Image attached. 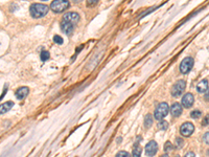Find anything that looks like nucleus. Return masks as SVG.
Wrapping results in <instances>:
<instances>
[{
  "mask_svg": "<svg viewBox=\"0 0 209 157\" xmlns=\"http://www.w3.org/2000/svg\"><path fill=\"white\" fill-rule=\"evenodd\" d=\"M73 27H74L73 24L69 23V22L65 21V20H63L61 22V29H62V31L66 34V35H70L73 31Z\"/></svg>",
  "mask_w": 209,
  "mask_h": 157,
  "instance_id": "9b49d317",
  "label": "nucleus"
},
{
  "mask_svg": "<svg viewBox=\"0 0 209 157\" xmlns=\"http://www.w3.org/2000/svg\"><path fill=\"white\" fill-rule=\"evenodd\" d=\"M42 1H46V0H42Z\"/></svg>",
  "mask_w": 209,
  "mask_h": 157,
  "instance_id": "2f4dec72",
  "label": "nucleus"
},
{
  "mask_svg": "<svg viewBox=\"0 0 209 157\" xmlns=\"http://www.w3.org/2000/svg\"><path fill=\"white\" fill-rule=\"evenodd\" d=\"M29 93V88L28 87H20L19 89L16 91V97L18 100H23L27 96V94Z\"/></svg>",
  "mask_w": 209,
  "mask_h": 157,
  "instance_id": "f8f14e48",
  "label": "nucleus"
},
{
  "mask_svg": "<svg viewBox=\"0 0 209 157\" xmlns=\"http://www.w3.org/2000/svg\"><path fill=\"white\" fill-rule=\"evenodd\" d=\"M169 111V107L166 103H161L157 107L155 111V118L157 120H162L167 115Z\"/></svg>",
  "mask_w": 209,
  "mask_h": 157,
  "instance_id": "20e7f679",
  "label": "nucleus"
},
{
  "mask_svg": "<svg viewBox=\"0 0 209 157\" xmlns=\"http://www.w3.org/2000/svg\"><path fill=\"white\" fill-rule=\"evenodd\" d=\"M152 125H153V116L151 114H147L144 119V126L146 129H149L152 127Z\"/></svg>",
  "mask_w": 209,
  "mask_h": 157,
  "instance_id": "dca6fc26",
  "label": "nucleus"
},
{
  "mask_svg": "<svg viewBox=\"0 0 209 157\" xmlns=\"http://www.w3.org/2000/svg\"><path fill=\"white\" fill-rule=\"evenodd\" d=\"M204 99H205L206 101L209 102V87H208V89L205 91V95H204Z\"/></svg>",
  "mask_w": 209,
  "mask_h": 157,
  "instance_id": "bb28decb",
  "label": "nucleus"
},
{
  "mask_svg": "<svg viewBox=\"0 0 209 157\" xmlns=\"http://www.w3.org/2000/svg\"><path fill=\"white\" fill-rule=\"evenodd\" d=\"M73 2H76V3H79V2H81V1H83V0H72Z\"/></svg>",
  "mask_w": 209,
  "mask_h": 157,
  "instance_id": "c756f323",
  "label": "nucleus"
},
{
  "mask_svg": "<svg viewBox=\"0 0 209 157\" xmlns=\"http://www.w3.org/2000/svg\"><path fill=\"white\" fill-rule=\"evenodd\" d=\"M158 151V145L155 140H151V142H147V145L145 146V154L147 156L152 157L154 156Z\"/></svg>",
  "mask_w": 209,
  "mask_h": 157,
  "instance_id": "0eeeda50",
  "label": "nucleus"
},
{
  "mask_svg": "<svg viewBox=\"0 0 209 157\" xmlns=\"http://www.w3.org/2000/svg\"><path fill=\"white\" fill-rule=\"evenodd\" d=\"M176 157H180V156H179V155H178V156H176Z\"/></svg>",
  "mask_w": 209,
  "mask_h": 157,
  "instance_id": "473e14b6",
  "label": "nucleus"
},
{
  "mask_svg": "<svg viewBox=\"0 0 209 157\" xmlns=\"http://www.w3.org/2000/svg\"><path fill=\"white\" fill-rule=\"evenodd\" d=\"M14 103L13 102H5V103L0 105V114H3V113H6L13 108Z\"/></svg>",
  "mask_w": 209,
  "mask_h": 157,
  "instance_id": "4468645a",
  "label": "nucleus"
},
{
  "mask_svg": "<svg viewBox=\"0 0 209 157\" xmlns=\"http://www.w3.org/2000/svg\"><path fill=\"white\" fill-rule=\"evenodd\" d=\"M167 128H169V123H167L166 120H160V122H159V124H158V129H159V130L165 131Z\"/></svg>",
  "mask_w": 209,
  "mask_h": 157,
  "instance_id": "f3484780",
  "label": "nucleus"
},
{
  "mask_svg": "<svg viewBox=\"0 0 209 157\" xmlns=\"http://www.w3.org/2000/svg\"><path fill=\"white\" fill-rule=\"evenodd\" d=\"M98 2V0H87V6H95Z\"/></svg>",
  "mask_w": 209,
  "mask_h": 157,
  "instance_id": "b1692460",
  "label": "nucleus"
},
{
  "mask_svg": "<svg viewBox=\"0 0 209 157\" xmlns=\"http://www.w3.org/2000/svg\"><path fill=\"white\" fill-rule=\"evenodd\" d=\"M195 103V97L191 93H186L185 95L182 97V102H181V105L184 107V108H190L192 107V105Z\"/></svg>",
  "mask_w": 209,
  "mask_h": 157,
  "instance_id": "1a4fd4ad",
  "label": "nucleus"
},
{
  "mask_svg": "<svg viewBox=\"0 0 209 157\" xmlns=\"http://www.w3.org/2000/svg\"><path fill=\"white\" fill-rule=\"evenodd\" d=\"M49 57H50V54H49L48 51H43L42 52H41V60H42L43 62H46V61L49 59Z\"/></svg>",
  "mask_w": 209,
  "mask_h": 157,
  "instance_id": "6ab92c4d",
  "label": "nucleus"
},
{
  "mask_svg": "<svg viewBox=\"0 0 209 157\" xmlns=\"http://www.w3.org/2000/svg\"><path fill=\"white\" fill-rule=\"evenodd\" d=\"M208 87H209V83L207 80H202V81L197 85V90H198V92H200V93H205L206 90L208 89Z\"/></svg>",
  "mask_w": 209,
  "mask_h": 157,
  "instance_id": "ddd939ff",
  "label": "nucleus"
},
{
  "mask_svg": "<svg viewBox=\"0 0 209 157\" xmlns=\"http://www.w3.org/2000/svg\"><path fill=\"white\" fill-rule=\"evenodd\" d=\"M174 150V146L172 145L170 142H165V146H164V151L165 153H169V152H172Z\"/></svg>",
  "mask_w": 209,
  "mask_h": 157,
  "instance_id": "a211bd4d",
  "label": "nucleus"
},
{
  "mask_svg": "<svg viewBox=\"0 0 209 157\" xmlns=\"http://www.w3.org/2000/svg\"><path fill=\"white\" fill-rule=\"evenodd\" d=\"M183 146H184V140L181 137H177L176 138V147L178 148V149H181Z\"/></svg>",
  "mask_w": 209,
  "mask_h": 157,
  "instance_id": "412c9836",
  "label": "nucleus"
},
{
  "mask_svg": "<svg viewBox=\"0 0 209 157\" xmlns=\"http://www.w3.org/2000/svg\"><path fill=\"white\" fill-rule=\"evenodd\" d=\"M185 88H186V82L184 80H180V81L176 82L174 84V86L172 87V95L175 97L180 96L184 92Z\"/></svg>",
  "mask_w": 209,
  "mask_h": 157,
  "instance_id": "39448f33",
  "label": "nucleus"
},
{
  "mask_svg": "<svg viewBox=\"0 0 209 157\" xmlns=\"http://www.w3.org/2000/svg\"><path fill=\"white\" fill-rule=\"evenodd\" d=\"M49 8L45 4H41V3H34L31 5L29 8V12H31V15L33 16L34 18H42L44 16H46V14L48 13Z\"/></svg>",
  "mask_w": 209,
  "mask_h": 157,
  "instance_id": "f257e3e1",
  "label": "nucleus"
},
{
  "mask_svg": "<svg viewBox=\"0 0 209 157\" xmlns=\"http://www.w3.org/2000/svg\"><path fill=\"white\" fill-rule=\"evenodd\" d=\"M63 20H65V21H67V22H69V23H71V24H73V25H76V24L79 21V15L78 13L69 12V13L65 14L64 18H63Z\"/></svg>",
  "mask_w": 209,
  "mask_h": 157,
  "instance_id": "6e6552de",
  "label": "nucleus"
},
{
  "mask_svg": "<svg viewBox=\"0 0 209 157\" xmlns=\"http://www.w3.org/2000/svg\"><path fill=\"white\" fill-rule=\"evenodd\" d=\"M194 64H195V60L191 58V57H186L182 60L180 64V71L181 74H186L192 69L194 67Z\"/></svg>",
  "mask_w": 209,
  "mask_h": 157,
  "instance_id": "7ed1b4c3",
  "label": "nucleus"
},
{
  "mask_svg": "<svg viewBox=\"0 0 209 157\" xmlns=\"http://www.w3.org/2000/svg\"><path fill=\"white\" fill-rule=\"evenodd\" d=\"M202 115V112L200 110H195L192 111L191 113H190V116H191L192 118H195V119H197V118H200Z\"/></svg>",
  "mask_w": 209,
  "mask_h": 157,
  "instance_id": "aec40b11",
  "label": "nucleus"
},
{
  "mask_svg": "<svg viewBox=\"0 0 209 157\" xmlns=\"http://www.w3.org/2000/svg\"><path fill=\"white\" fill-rule=\"evenodd\" d=\"M132 155H133V157H140L141 156V147H140L139 145L134 146Z\"/></svg>",
  "mask_w": 209,
  "mask_h": 157,
  "instance_id": "2eb2a0df",
  "label": "nucleus"
},
{
  "mask_svg": "<svg viewBox=\"0 0 209 157\" xmlns=\"http://www.w3.org/2000/svg\"><path fill=\"white\" fill-rule=\"evenodd\" d=\"M204 142L209 145V132L205 133V135H204Z\"/></svg>",
  "mask_w": 209,
  "mask_h": 157,
  "instance_id": "a878e982",
  "label": "nucleus"
},
{
  "mask_svg": "<svg viewBox=\"0 0 209 157\" xmlns=\"http://www.w3.org/2000/svg\"><path fill=\"white\" fill-rule=\"evenodd\" d=\"M53 41H54V43H56V44H59V45H61V44H63V38L62 37H60V36H54L53 37Z\"/></svg>",
  "mask_w": 209,
  "mask_h": 157,
  "instance_id": "4be33fe9",
  "label": "nucleus"
},
{
  "mask_svg": "<svg viewBox=\"0 0 209 157\" xmlns=\"http://www.w3.org/2000/svg\"><path fill=\"white\" fill-rule=\"evenodd\" d=\"M116 157H131V155L126 151H120V152H118Z\"/></svg>",
  "mask_w": 209,
  "mask_h": 157,
  "instance_id": "5701e85b",
  "label": "nucleus"
},
{
  "mask_svg": "<svg viewBox=\"0 0 209 157\" xmlns=\"http://www.w3.org/2000/svg\"><path fill=\"white\" fill-rule=\"evenodd\" d=\"M70 6L69 0H53L50 4V8L53 13H63Z\"/></svg>",
  "mask_w": 209,
  "mask_h": 157,
  "instance_id": "f03ea898",
  "label": "nucleus"
},
{
  "mask_svg": "<svg viewBox=\"0 0 209 157\" xmlns=\"http://www.w3.org/2000/svg\"><path fill=\"white\" fill-rule=\"evenodd\" d=\"M6 90H8V85H5V89L3 90V93H2V95L0 96V100H2V97L4 96V94H5V92H6Z\"/></svg>",
  "mask_w": 209,
  "mask_h": 157,
  "instance_id": "c85d7f7f",
  "label": "nucleus"
},
{
  "mask_svg": "<svg viewBox=\"0 0 209 157\" xmlns=\"http://www.w3.org/2000/svg\"><path fill=\"white\" fill-rule=\"evenodd\" d=\"M209 125V113L207 115H205L204 119L202 120V126H208Z\"/></svg>",
  "mask_w": 209,
  "mask_h": 157,
  "instance_id": "393cba45",
  "label": "nucleus"
},
{
  "mask_svg": "<svg viewBox=\"0 0 209 157\" xmlns=\"http://www.w3.org/2000/svg\"><path fill=\"white\" fill-rule=\"evenodd\" d=\"M170 114L174 117H178L182 114V105L179 103H175L170 107Z\"/></svg>",
  "mask_w": 209,
  "mask_h": 157,
  "instance_id": "9d476101",
  "label": "nucleus"
},
{
  "mask_svg": "<svg viewBox=\"0 0 209 157\" xmlns=\"http://www.w3.org/2000/svg\"><path fill=\"white\" fill-rule=\"evenodd\" d=\"M195 131V126L191 123H184L182 126L180 127V133L184 137L190 136Z\"/></svg>",
  "mask_w": 209,
  "mask_h": 157,
  "instance_id": "423d86ee",
  "label": "nucleus"
},
{
  "mask_svg": "<svg viewBox=\"0 0 209 157\" xmlns=\"http://www.w3.org/2000/svg\"><path fill=\"white\" fill-rule=\"evenodd\" d=\"M160 157H169V155H167V154H163L162 156H160Z\"/></svg>",
  "mask_w": 209,
  "mask_h": 157,
  "instance_id": "7c9ffc66",
  "label": "nucleus"
},
{
  "mask_svg": "<svg viewBox=\"0 0 209 157\" xmlns=\"http://www.w3.org/2000/svg\"><path fill=\"white\" fill-rule=\"evenodd\" d=\"M195 156H196V155H195L194 152H188V153L185 155V157H195Z\"/></svg>",
  "mask_w": 209,
  "mask_h": 157,
  "instance_id": "cd10ccee",
  "label": "nucleus"
}]
</instances>
